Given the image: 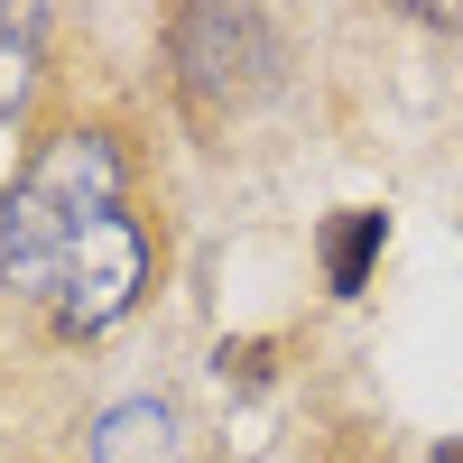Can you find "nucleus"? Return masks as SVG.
I'll use <instances>...</instances> for the list:
<instances>
[{"label": "nucleus", "instance_id": "f257e3e1", "mask_svg": "<svg viewBox=\"0 0 463 463\" xmlns=\"http://www.w3.org/2000/svg\"><path fill=\"white\" fill-rule=\"evenodd\" d=\"M0 288L65 334L121 325L148 288V232L130 222V167L111 130H65L0 195Z\"/></svg>", "mask_w": 463, "mask_h": 463}, {"label": "nucleus", "instance_id": "f03ea898", "mask_svg": "<svg viewBox=\"0 0 463 463\" xmlns=\"http://www.w3.org/2000/svg\"><path fill=\"white\" fill-rule=\"evenodd\" d=\"M176 93L204 130L241 121V111L279 84V28L260 10H232V0H204V10H176Z\"/></svg>", "mask_w": 463, "mask_h": 463}, {"label": "nucleus", "instance_id": "7ed1b4c3", "mask_svg": "<svg viewBox=\"0 0 463 463\" xmlns=\"http://www.w3.org/2000/svg\"><path fill=\"white\" fill-rule=\"evenodd\" d=\"M93 463H185V436L158 399H121L93 427Z\"/></svg>", "mask_w": 463, "mask_h": 463}, {"label": "nucleus", "instance_id": "20e7f679", "mask_svg": "<svg viewBox=\"0 0 463 463\" xmlns=\"http://www.w3.org/2000/svg\"><path fill=\"white\" fill-rule=\"evenodd\" d=\"M28 84H37V19H0V139L19 130V111H28Z\"/></svg>", "mask_w": 463, "mask_h": 463}, {"label": "nucleus", "instance_id": "39448f33", "mask_svg": "<svg viewBox=\"0 0 463 463\" xmlns=\"http://www.w3.org/2000/svg\"><path fill=\"white\" fill-rule=\"evenodd\" d=\"M371 250H380V213H343L325 232V279H334V297H353L371 279Z\"/></svg>", "mask_w": 463, "mask_h": 463}, {"label": "nucleus", "instance_id": "423d86ee", "mask_svg": "<svg viewBox=\"0 0 463 463\" xmlns=\"http://www.w3.org/2000/svg\"><path fill=\"white\" fill-rule=\"evenodd\" d=\"M436 463H463V445H445V454H436Z\"/></svg>", "mask_w": 463, "mask_h": 463}]
</instances>
